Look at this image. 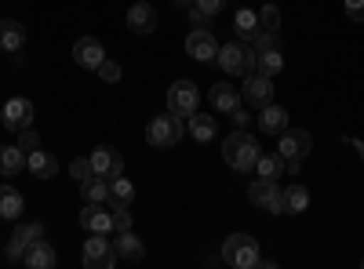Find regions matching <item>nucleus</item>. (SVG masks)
Instances as JSON below:
<instances>
[{
  "mask_svg": "<svg viewBox=\"0 0 364 269\" xmlns=\"http://www.w3.org/2000/svg\"><path fill=\"white\" fill-rule=\"evenodd\" d=\"M223 157H226V164H230L233 171L248 175V171H255V164H259V157H262V146H259L255 135H248L245 128H237L233 135L223 138Z\"/></svg>",
  "mask_w": 364,
  "mask_h": 269,
  "instance_id": "nucleus-1",
  "label": "nucleus"
},
{
  "mask_svg": "<svg viewBox=\"0 0 364 269\" xmlns=\"http://www.w3.org/2000/svg\"><path fill=\"white\" fill-rule=\"evenodd\" d=\"M314 149V135L306 128H284L277 135V153L284 157V175H299L302 157H310Z\"/></svg>",
  "mask_w": 364,
  "mask_h": 269,
  "instance_id": "nucleus-2",
  "label": "nucleus"
},
{
  "mask_svg": "<svg viewBox=\"0 0 364 269\" xmlns=\"http://www.w3.org/2000/svg\"><path fill=\"white\" fill-rule=\"evenodd\" d=\"M259 241L252 233H230L226 244H223V262L233 265V269H252L259 265Z\"/></svg>",
  "mask_w": 364,
  "mask_h": 269,
  "instance_id": "nucleus-3",
  "label": "nucleus"
},
{
  "mask_svg": "<svg viewBox=\"0 0 364 269\" xmlns=\"http://www.w3.org/2000/svg\"><path fill=\"white\" fill-rule=\"evenodd\" d=\"M182 135H186V121L175 113H164V116H154V121L146 124V142L154 149H171L182 142Z\"/></svg>",
  "mask_w": 364,
  "mask_h": 269,
  "instance_id": "nucleus-4",
  "label": "nucleus"
},
{
  "mask_svg": "<svg viewBox=\"0 0 364 269\" xmlns=\"http://www.w3.org/2000/svg\"><path fill=\"white\" fill-rule=\"evenodd\" d=\"M215 62H219V70L230 73V77H245V73L255 70V51H252L245 40H226V44H219Z\"/></svg>",
  "mask_w": 364,
  "mask_h": 269,
  "instance_id": "nucleus-5",
  "label": "nucleus"
},
{
  "mask_svg": "<svg viewBox=\"0 0 364 269\" xmlns=\"http://www.w3.org/2000/svg\"><path fill=\"white\" fill-rule=\"evenodd\" d=\"M197 109H200V87L193 80H175L168 87V113L182 116V121H190Z\"/></svg>",
  "mask_w": 364,
  "mask_h": 269,
  "instance_id": "nucleus-6",
  "label": "nucleus"
},
{
  "mask_svg": "<svg viewBox=\"0 0 364 269\" xmlns=\"http://www.w3.org/2000/svg\"><path fill=\"white\" fill-rule=\"evenodd\" d=\"M248 200L255 207H262L266 215H284V190L277 186V178H255V182L248 186Z\"/></svg>",
  "mask_w": 364,
  "mask_h": 269,
  "instance_id": "nucleus-7",
  "label": "nucleus"
},
{
  "mask_svg": "<svg viewBox=\"0 0 364 269\" xmlns=\"http://www.w3.org/2000/svg\"><path fill=\"white\" fill-rule=\"evenodd\" d=\"M80 262L87 265V269H113L120 258H117V251H113V241L106 233H91L87 236V244H84V255H80Z\"/></svg>",
  "mask_w": 364,
  "mask_h": 269,
  "instance_id": "nucleus-8",
  "label": "nucleus"
},
{
  "mask_svg": "<svg viewBox=\"0 0 364 269\" xmlns=\"http://www.w3.org/2000/svg\"><path fill=\"white\" fill-rule=\"evenodd\" d=\"M37 241H44V226L41 222H18L11 241H8V262H22L26 251L33 248Z\"/></svg>",
  "mask_w": 364,
  "mask_h": 269,
  "instance_id": "nucleus-9",
  "label": "nucleus"
},
{
  "mask_svg": "<svg viewBox=\"0 0 364 269\" xmlns=\"http://www.w3.org/2000/svg\"><path fill=\"white\" fill-rule=\"evenodd\" d=\"M33 116H37V109H33V102H29V99H8L4 109H0V121H4V128L15 131V135L22 128L33 124Z\"/></svg>",
  "mask_w": 364,
  "mask_h": 269,
  "instance_id": "nucleus-10",
  "label": "nucleus"
},
{
  "mask_svg": "<svg viewBox=\"0 0 364 269\" xmlns=\"http://www.w3.org/2000/svg\"><path fill=\"white\" fill-rule=\"evenodd\" d=\"M240 95H245L255 109H262V106H269L273 102V77H266V73H245V87H240Z\"/></svg>",
  "mask_w": 364,
  "mask_h": 269,
  "instance_id": "nucleus-11",
  "label": "nucleus"
},
{
  "mask_svg": "<svg viewBox=\"0 0 364 269\" xmlns=\"http://www.w3.org/2000/svg\"><path fill=\"white\" fill-rule=\"evenodd\" d=\"M186 55L197 58V62H211L219 55V40L211 37V29H190L186 37Z\"/></svg>",
  "mask_w": 364,
  "mask_h": 269,
  "instance_id": "nucleus-12",
  "label": "nucleus"
},
{
  "mask_svg": "<svg viewBox=\"0 0 364 269\" xmlns=\"http://www.w3.org/2000/svg\"><path fill=\"white\" fill-rule=\"evenodd\" d=\"M91 171L106 175V178H117V175H124V157H120L113 146H95V153H91Z\"/></svg>",
  "mask_w": 364,
  "mask_h": 269,
  "instance_id": "nucleus-13",
  "label": "nucleus"
},
{
  "mask_svg": "<svg viewBox=\"0 0 364 269\" xmlns=\"http://www.w3.org/2000/svg\"><path fill=\"white\" fill-rule=\"evenodd\" d=\"M102 58H106V48H102V40H95V37H80V40L73 44V62L84 66V70H99Z\"/></svg>",
  "mask_w": 364,
  "mask_h": 269,
  "instance_id": "nucleus-14",
  "label": "nucleus"
},
{
  "mask_svg": "<svg viewBox=\"0 0 364 269\" xmlns=\"http://www.w3.org/2000/svg\"><path fill=\"white\" fill-rule=\"evenodd\" d=\"M128 29L135 37H149L157 29V11L146 4V0H135L132 4V11H128Z\"/></svg>",
  "mask_w": 364,
  "mask_h": 269,
  "instance_id": "nucleus-15",
  "label": "nucleus"
},
{
  "mask_svg": "<svg viewBox=\"0 0 364 269\" xmlns=\"http://www.w3.org/2000/svg\"><path fill=\"white\" fill-rule=\"evenodd\" d=\"M113 251H117V258H124V262H142V258H146V244L139 241L132 229H117Z\"/></svg>",
  "mask_w": 364,
  "mask_h": 269,
  "instance_id": "nucleus-16",
  "label": "nucleus"
},
{
  "mask_svg": "<svg viewBox=\"0 0 364 269\" xmlns=\"http://www.w3.org/2000/svg\"><path fill=\"white\" fill-rule=\"evenodd\" d=\"M80 226L87 233H109L113 229V215H109V207L102 204H84V212H80Z\"/></svg>",
  "mask_w": 364,
  "mask_h": 269,
  "instance_id": "nucleus-17",
  "label": "nucleus"
},
{
  "mask_svg": "<svg viewBox=\"0 0 364 269\" xmlns=\"http://www.w3.org/2000/svg\"><path fill=\"white\" fill-rule=\"evenodd\" d=\"M80 197H84V204H106L109 200V178L91 171L80 182Z\"/></svg>",
  "mask_w": 364,
  "mask_h": 269,
  "instance_id": "nucleus-18",
  "label": "nucleus"
},
{
  "mask_svg": "<svg viewBox=\"0 0 364 269\" xmlns=\"http://www.w3.org/2000/svg\"><path fill=\"white\" fill-rule=\"evenodd\" d=\"M240 106V92L233 84L219 80V84H211V109H219V113H233Z\"/></svg>",
  "mask_w": 364,
  "mask_h": 269,
  "instance_id": "nucleus-19",
  "label": "nucleus"
},
{
  "mask_svg": "<svg viewBox=\"0 0 364 269\" xmlns=\"http://www.w3.org/2000/svg\"><path fill=\"white\" fill-rule=\"evenodd\" d=\"M259 128L266 131V135H281L284 128H288V109L284 106H262L259 109Z\"/></svg>",
  "mask_w": 364,
  "mask_h": 269,
  "instance_id": "nucleus-20",
  "label": "nucleus"
},
{
  "mask_svg": "<svg viewBox=\"0 0 364 269\" xmlns=\"http://www.w3.org/2000/svg\"><path fill=\"white\" fill-rule=\"evenodd\" d=\"M26 44V26L15 18H0V51H22Z\"/></svg>",
  "mask_w": 364,
  "mask_h": 269,
  "instance_id": "nucleus-21",
  "label": "nucleus"
},
{
  "mask_svg": "<svg viewBox=\"0 0 364 269\" xmlns=\"http://www.w3.org/2000/svg\"><path fill=\"white\" fill-rule=\"evenodd\" d=\"M29 269H55L58 265V255H55V248L51 244H44V241H37L33 248L26 251V258H22Z\"/></svg>",
  "mask_w": 364,
  "mask_h": 269,
  "instance_id": "nucleus-22",
  "label": "nucleus"
},
{
  "mask_svg": "<svg viewBox=\"0 0 364 269\" xmlns=\"http://www.w3.org/2000/svg\"><path fill=\"white\" fill-rule=\"evenodd\" d=\"M26 160H29V153H22L18 146H0V175H4V178L18 175L26 168Z\"/></svg>",
  "mask_w": 364,
  "mask_h": 269,
  "instance_id": "nucleus-23",
  "label": "nucleus"
},
{
  "mask_svg": "<svg viewBox=\"0 0 364 269\" xmlns=\"http://www.w3.org/2000/svg\"><path fill=\"white\" fill-rule=\"evenodd\" d=\"M186 131H190L197 142H211V138H215V131H219V124L211 121L208 113H200V109H197V113L190 116V121H186Z\"/></svg>",
  "mask_w": 364,
  "mask_h": 269,
  "instance_id": "nucleus-24",
  "label": "nucleus"
},
{
  "mask_svg": "<svg viewBox=\"0 0 364 269\" xmlns=\"http://www.w3.org/2000/svg\"><path fill=\"white\" fill-rule=\"evenodd\" d=\"M26 168L33 171L37 178H55V175H58V160H55L51 153H44V149H33V153H29V160H26Z\"/></svg>",
  "mask_w": 364,
  "mask_h": 269,
  "instance_id": "nucleus-25",
  "label": "nucleus"
},
{
  "mask_svg": "<svg viewBox=\"0 0 364 269\" xmlns=\"http://www.w3.org/2000/svg\"><path fill=\"white\" fill-rule=\"evenodd\" d=\"M281 70H284V51H281V48H269V51H259V55H255V73L277 77Z\"/></svg>",
  "mask_w": 364,
  "mask_h": 269,
  "instance_id": "nucleus-26",
  "label": "nucleus"
},
{
  "mask_svg": "<svg viewBox=\"0 0 364 269\" xmlns=\"http://www.w3.org/2000/svg\"><path fill=\"white\" fill-rule=\"evenodd\" d=\"M22 207H26V200L15 186H0V219H18Z\"/></svg>",
  "mask_w": 364,
  "mask_h": 269,
  "instance_id": "nucleus-27",
  "label": "nucleus"
},
{
  "mask_svg": "<svg viewBox=\"0 0 364 269\" xmlns=\"http://www.w3.org/2000/svg\"><path fill=\"white\" fill-rule=\"evenodd\" d=\"M306 207H310V190L306 186L295 182V186L284 190V215H302Z\"/></svg>",
  "mask_w": 364,
  "mask_h": 269,
  "instance_id": "nucleus-28",
  "label": "nucleus"
},
{
  "mask_svg": "<svg viewBox=\"0 0 364 269\" xmlns=\"http://www.w3.org/2000/svg\"><path fill=\"white\" fill-rule=\"evenodd\" d=\"M240 40H245L255 55H259V51H269V48H281L277 33H269V29H262V26H259V29H252V33H248V37H240Z\"/></svg>",
  "mask_w": 364,
  "mask_h": 269,
  "instance_id": "nucleus-29",
  "label": "nucleus"
},
{
  "mask_svg": "<svg viewBox=\"0 0 364 269\" xmlns=\"http://www.w3.org/2000/svg\"><path fill=\"white\" fill-rule=\"evenodd\" d=\"M255 171H259L262 178H281V175H284V157H281V153H269V157L262 153L259 164H255Z\"/></svg>",
  "mask_w": 364,
  "mask_h": 269,
  "instance_id": "nucleus-30",
  "label": "nucleus"
},
{
  "mask_svg": "<svg viewBox=\"0 0 364 269\" xmlns=\"http://www.w3.org/2000/svg\"><path fill=\"white\" fill-rule=\"evenodd\" d=\"M233 29H237V37H248L252 29H259V11H252V8H240V11L233 15Z\"/></svg>",
  "mask_w": 364,
  "mask_h": 269,
  "instance_id": "nucleus-31",
  "label": "nucleus"
},
{
  "mask_svg": "<svg viewBox=\"0 0 364 269\" xmlns=\"http://www.w3.org/2000/svg\"><path fill=\"white\" fill-rule=\"evenodd\" d=\"M109 197H113V200H124V204H132V200H135V186L128 182L124 175H117V178H109Z\"/></svg>",
  "mask_w": 364,
  "mask_h": 269,
  "instance_id": "nucleus-32",
  "label": "nucleus"
},
{
  "mask_svg": "<svg viewBox=\"0 0 364 269\" xmlns=\"http://www.w3.org/2000/svg\"><path fill=\"white\" fill-rule=\"evenodd\" d=\"M259 26L269 29V33H277V29H281V8L277 4H262L259 8Z\"/></svg>",
  "mask_w": 364,
  "mask_h": 269,
  "instance_id": "nucleus-33",
  "label": "nucleus"
},
{
  "mask_svg": "<svg viewBox=\"0 0 364 269\" xmlns=\"http://www.w3.org/2000/svg\"><path fill=\"white\" fill-rule=\"evenodd\" d=\"M18 149H22V153H33V149H41V135H37L33 124L18 131Z\"/></svg>",
  "mask_w": 364,
  "mask_h": 269,
  "instance_id": "nucleus-34",
  "label": "nucleus"
},
{
  "mask_svg": "<svg viewBox=\"0 0 364 269\" xmlns=\"http://www.w3.org/2000/svg\"><path fill=\"white\" fill-rule=\"evenodd\" d=\"M95 73H99V77H102V80H106V84H117V80H120V66H117V62H113V58H109V55H106V58H102V66H99V70H95Z\"/></svg>",
  "mask_w": 364,
  "mask_h": 269,
  "instance_id": "nucleus-35",
  "label": "nucleus"
},
{
  "mask_svg": "<svg viewBox=\"0 0 364 269\" xmlns=\"http://www.w3.org/2000/svg\"><path fill=\"white\" fill-rule=\"evenodd\" d=\"M70 175L77 178V182H84V178L91 175V157H77V160L70 164Z\"/></svg>",
  "mask_w": 364,
  "mask_h": 269,
  "instance_id": "nucleus-36",
  "label": "nucleus"
},
{
  "mask_svg": "<svg viewBox=\"0 0 364 269\" xmlns=\"http://www.w3.org/2000/svg\"><path fill=\"white\" fill-rule=\"evenodd\" d=\"M226 4H230V0H193V8H200V11H204V15H211V18H215Z\"/></svg>",
  "mask_w": 364,
  "mask_h": 269,
  "instance_id": "nucleus-37",
  "label": "nucleus"
},
{
  "mask_svg": "<svg viewBox=\"0 0 364 269\" xmlns=\"http://www.w3.org/2000/svg\"><path fill=\"white\" fill-rule=\"evenodd\" d=\"M186 15H190V26H193V29H208V26H211V15H204L200 8H190Z\"/></svg>",
  "mask_w": 364,
  "mask_h": 269,
  "instance_id": "nucleus-38",
  "label": "nucleus"
},
{
  "mask_svg": "<svg viewBox=\"0 0 364 269\" xmlns=\"http://www.w3.org/2000/svg\"><path fill=\"white\" fill-rule=\"evenodd\" d=\"M346 15L353 22H364V0H346Z\"/></svg>",
  "mask_w": 364,
  "mask_h": 269,
  "instance_id": "nucleus-39",
  "label": "nucleus"
},
{
  "mask_svg": "<svg viewBox=\"0 0 364 269\" xmlns=\"http://www.w3.org/2000/svg\"><path fill=\"white\" fill-rule=\"evenodd\" d=\"M230 116H233V128H248V113L240 109V106H237V109H233Z\"/></svg>",
  "mask_w": 364,
  "mask_h": 269,
  "instance_id": "nucleus-40",
  "label": "nucleus"
},
{
  "mask_svg": "<svg viewBox=\"0 0 364 269\" xmlns=\"http://www.w3.org/2000/svg\"><path fill=\"white\" fill-rule=\"evenodd\" d=\"M175 4H178V8H193V0H175Z\"/></svg>",
  "mask_w": 364,
  "mask_h": 269,
  "instance_id": "nucleus-41",
  "label": "nucleus"
},
{
  "mask_svg": "<svg viewBox=\"0 0 364 269\" xmlns=\"http://www.w3.org/2000/svg\"><path fill=\"white\" fill-rule=\"evenodd\" d=\"M360 265H364V258H360Z\"/></svg>",
  "mask_w": 364,
  "mask_h": 269,
  "instance_id": "nucleus-42",
  "label": "nucleus"
}]
</instances>
